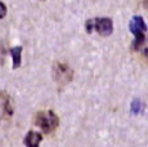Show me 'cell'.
Here are the masks:
<instances>
[{
    "label": "cell",
    "instance_id": "cell-1",
    "mask_svg": "<svg viewBox=\"0 0 148 147\" xmlns=\"http://www.w3.org/2000/svg\"><path fill=\"white\" fill-rule=\"evenodd\" d=\"M34 124L48 134V133H53L59 126V117L53 110H44L35 115Z\"/></svg>",
    "mask_w": 148,
    "mask_h": 147
},
{
    "label": "cell",
    "instance_id": "cell-2",
    "mask_svg": "<svg viewBox=\"0 0 148 147\" xmlns=\"http://www.w3.org/2000/svg\"><path fill=\"white\" fill-rule=\"evenodd\" d=\"M129 30H130V32L135 36L134 41H133V49H134L135 52H138L140 45L146 40L147 25L140 16H134L132 18V21L129 22Z\"/></svg>",
    "mask_w": 148,
    "mask_h": 147
},
{
    "label": "cell",
    "instance_id": "cell-3",
    "mask_svg": "<svg viewBox=\"0 0 148 147\" xmlns=\"http://www.w3.org/2000/svg\"><path fill=\"white\" fill-rule=\"evenodd\" d=\"M73 71L70 65L63 62H57L53 66V79L59 87H64L72 80Z\"/></svg>",
    "mask_w": 148,
    "mask_h": 147
},
{
    "label": "cell",
    "instance_id": "cell-4",
    "mask_svg": "<svg viewBox=\"0 0 148 147\" xmlns=\"http://www.w3.org/2000/svg\"><path fill=\"white\" fill-rule=\"evenodd\" d=\"M93 27L97 30V32L101 36H108L112 34L113 31V23L112 19L110 18H95V19H90L86 22V31L88 32H92Z\"/></svg>",
    "mask_w": 148,
    "mask_h": 147
},
{
    "label": "cell",
    "instance_id": "cell-5",
    "mask_svg": "<svg viewBox=\"0 0 148 147\" xmlns=\"http://www.w3.org/2000/svg\"><path fill=\"white\" fill-rule=\"evenodd\" d=\"M14 107L12 97L7 92H0V119L3 120H10L13 116Z\"/></svg>",
    "mask_w": 148,
    "mask_h": 147
},
{
    "label": "cell",
    "instance_id": "cell-6",
    "mask_svg": "<svg viewBox=\"0 0 148 147\" xmlns=\"http://www.w3.org/2000/svg\"><path fill=\"white\" fill-rule=\"evenodd\" d=\"M41 139H42V135L40 133L31 131V132H28L27 135L25 137V145L28 147H36L40 145Z\"/></svg>",
    "mask_w": 148,
    "mask_h": 147
},
{
    "label": "cell",
    "instance_id": "cell-7",
    "mask_svg": "<svg viewBox=\"0 0 148 147\" xmlns=\"http://www.w3.org/2000/svg\"><path fill=\"white\" fill-rule=\"evenodd\" d=\"M21 53L22 47H16L10 49V54L13 57V69H18L21 66Z\"/></svg>",
    "mask_w": 148,
    "mask_h": 147
},
{
    "label": "cell",
    "instance_id": "cell-8",
    "mask_svg": "<svg viewBox=\"0 0 148 147\" xmlns=\"http://www.w3.org/2000/svg\"><path fill=\"white\" fill-rule=\"evenodd\" d=\"M139 53H140V56L143 57V59H146L148 62V39L146 38V40L143 41V44L140 45V48H139L138 50Z\"/></svg>",
    "mask_w": 148,
    "mask_h": 147
},
{
    "label": "cell",
    "instance_id": "cell-9",
    "mask_svg": "<svg viewBox=\"0 0 148 147\" xmlns=\"http://www.w3.org/2000/svg\"><path fill=\"white\" fill-rule=\"evenodd\" d=\"M5 16H7V7L3 1H0V19H3Z\"/></svg>",
    "mask_w": 148,
    "mask_h": 147
},
{
    "label": "cell",
    "instance_id": "cell-10",
    "mask_svg": "<svg viewBox=\"0 0 148 147\" xmlns=\"http://www.w3.org/2000/svg\"><path fill=\"white\" fill-rule=\"evenodd\" d=\"M5 57V52L3 50V52H0V65H3V59Z\"/></svg>",
    "mask_w": 148,
    "mask_h": 147
},
{
    "label": "cell",
    "instance_id": "cell-11",
    "mask_svg": "<svg viewBox=\"0 0 148 147\" xmlns=\"http://www.w3.org/2000/svg\"><path fill=\"white\" fill-rule=\"evenodd\" d=\"M143 4L146 7V9H148V0H143Z\"/></svg>",
    "mask_w": 148,
    "mask_h": 147
}]
</instances>
